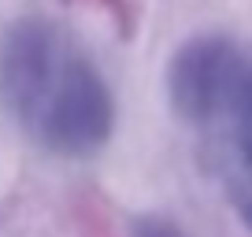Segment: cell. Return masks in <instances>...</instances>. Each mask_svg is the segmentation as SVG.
<instances>
[{"instance_id": "cell-2", "label": "cell", "mask_w": 252, "mask_h": 237, "mask_svg": "<svg viewBox=\"0 0 252 237\" xmlns=\"http://www.w3.org/2000/svg\"><path fill=\"white\" fill-rule=\"evenodd\" d=\"M167 96L208 145L252 148V48L226 33H200L174 52Z\"/></svg>"}, {"instance_id": "cell-1", "label": "cell", "mask_w": 252, "mask_h": 237, "mask_svg": "<svg viewBox=\"0 0 252 237\" xmlns=\"http://www.w3.org/2000/svg\"><path fill=\"white\" fill-rule=\"evenodd\" d=\"M0 100L30 141L67 159L96 156L115 134L100 67L60 23L26 15L0 41Z\"/></svg>"}, {"instance_id": "cell-4", "label": "cell", "mask_w": 252, "mask_h": 237, "mask_svg": "<svg viewBox=\"0 0 252 237\" xmlns=\"http://www.w3.org/2000/svg\"><path fill=\"white\" fill-rule=\"evenodd\" d=\"M130 237H186V234L167 219H134Z\"/></svg>"}, {"instance_id": "cell-3", "label": "cell", "mask_w": 252, "mask_h": 237, "mask_svg": "<svg viewBox=\"0 0 252 237\" xmlns=\"http://www.w3.org/2000/svg\"><path fill=\"white\" fill-rule=\"evenodd\" d=\"M212 167L219 171L226 200L241 222L252 230V148H237V145H212Z\"/></svg>"}]
</instances>
